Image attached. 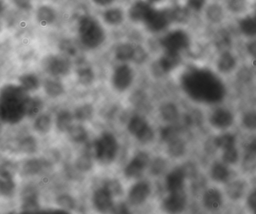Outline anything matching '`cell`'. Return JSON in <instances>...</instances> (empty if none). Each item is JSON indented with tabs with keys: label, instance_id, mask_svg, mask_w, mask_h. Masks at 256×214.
Returning <instances> with one entry per match:
<instances>
[{
	"label": "cell",
	"instance_id": "33",
	"mask_svg": "<svg viewBox=\"0 0 256 214\" xmlns=\"http://www.w3.org/2000/svg\"><path fill=\"white\" fill-rule=\"evenodd\" d=\"M78 77L80 84L89 85L94 79V73L90 66L82 64L77 70Z\"/></svg>",
	"mask_w": 256,
	"mask_h": 214
},
{
	"label": "cell",
	"instance_id": "20",
	"mask_svg": "<svg viewBox=\"0 0 256 214\" xmlns=\"http://www.w3.org/2000/svg\"><path fill=\"white\" fill-rule=\"evenodd\" d=\"M113 196L106 187L98 189L94 193L92 198L96 208L100 211H107L110 210L114 205Z\"/></svg>",
	"mask_w": 256,
	"mask_h": 214
},
{
	"label": "cell",
	"instance_id": "52",
	"mask_svg": "<svg viewBox=\"0 0 256 214\" xmlns=\"http://www.w3.org/2000/svg\"><path fill=\"white\" fill-rule=\"evenodd\" d=\"M146 53L144 49L140 46H136L134 58L132 61L136 63H142L146 60Z\"/></svg>",
	"mask_w": 256,
	"mask_h": 214
},
{
	"label": "cell",
	"instance_id": "1",
	"mask_svg": "<svg viewBox=\"0 0 256 214\" xmlns=\"http://www.w3.org/2000/svg\"><path fill=\"white\" fill-rule=\"evenodd\" d=\"M180 85L192 100L199 103H218L226 94L224 82L216 73L206 67L187 68L181 75Z\"/></svg>",
	"mask_w": 256,
	"mask_h": 214
},
{
	"label": "cell",
	"instance_id": "11",
	"mask_svg": "<svg viewBox=\"0 0 256 214\" xmlns=\"http://www.w3.org/2000/svg\"><path fill=\"white\" fill-rule=\"evenodd\" d=\"M149 162V155L143 151L138 153L126 167V176L128 178H139L143 174Z\"/></svg>",
	"mask_w": 256,
	"mask_h": 214
},
{
	"label": "cell",
	"instance_id": "38",
	"mask_svg": "<svg viewBox=\"0 0 256 214\" xmlns=\"http://www.w3.org/2000/svg\"><path fill=\"white\" fill-rule=\"evenodd\" d=\"M43 107V103L38 97H30L26 105V115L34 116L40 112Z\"/></svg>",
	"mask_w": 256,
	"mask_h": 214
},
{
	"label": "cell",
	"instance_id": "30",
	"mask_svg": "<svg viewBox=\"0 0 256 214\" xmlns=\"http://www.w3.org/2000/svg\"><path fill=\"white\" fill-rule=\"evenodd\" d=\"M215 146L224 151L234 148L236 145V138L232 133H224L217 136L214 140Z\"/></svg>",
	"mask_w": 256,
	"mask_h": 214
},
{
	"label": "cell",
	"instance_id": "35",
	"mask_svg": "<svg viewBox=\"0 0 256 214\" xmlns=\"http://www.w3.org/2000/svg\"><path fill=\"white\" fill-rule=\"evenodd\" d=\"M168 152L169 155L175 158L182 157L186 151V145L182 139H178L168 143Z\"/></svg>",
	"mask_w": 256,
	"mask_h": 214
},
{
	"label": "cell",
	"instance_id": "5",
	"mask_svg": "<svg viewBox=\"0 0 256 214\" xmlns=\"http://www.w3.org/2000/svg\"><path fill=\"white\" fill-rule=\"evenodd\" d=\"M173 22L172 9L154 7L143 23L150 32L160 33L167 30Z\"/></svg>",
	"mask_w": 256,
	"mask_h": 214
},
{
	"label": "cell",
	"instance_id": "43",
	"mask_svg": "<svg viewBox=\"0 0 256 214\" xmlns=\"http://www.w3.org/2000/svg\"><path fill=\"white\" fill-rule=\"evenodd\" d=\"M242 125L250 130H256V111L250 110L244 114L242 118Z\"/></svg>",
	"mask_w": 256,
	"mask_h": 214
},
{
	"label": "cell",
	"instance_id": "31",
	"mask_svg": "<svg viewBox=\"0 0 256 214\" xmlns=\"http://www.w3.org/2000/svg\"><path fill=\"white\" fill-rule=\"evenodd\" d=\"M44 88L46 94L52 97L60 96L64 92V85L55 79H47L44 82Z\"/></svg>",
	"mask_w": 256,
	"mask_h": 214
},
{
	"label": "cell",
	"instance_id": "28",
	"mask_svg": "<svg viewBox=\"0 0 256 214\" xmlns=\"http://www.w3.org/2000/svg\"><path fill=\"white\" fill-rule=\"evenodd\" d=\"M245 184L241 181H235L230 183L226 188V193L230 199L238 200L241 199L245 193Z\"/></svg>",
	"mask_w": 256,
	"mask_h": 214
},
{
	"label": "cell",
	"instance_id": "37",
	"mask_svg": "<svg viewBox=\"0 0 256 214\" xmlns=\"http://www.w3.org/2000/svg\"><path fill=\"white\" fill-rule=\"evenodd\" d=\"M210 0H184V5L191 13H203Z\"/></svg>",
	"mask_w": 256,
	"mask_h": 214
},
{
	"label": "cell",
	"instance_id": "32",
	"mask_svg": "<svg viewBox=\"0 0 256 214\" xmlns=\"http://www.w3.org/2000/svg\"><path fill=\"white\" fill-rule=\"evenodd\" d=\"M160 114L164 121L168 122H173V121L178 120L179 117V111L178 107L174 103H168L162 105L160 108Z\"/></svg>",
	"mask_w": 256,
	"mask_h": 214
},
{
	"label": "cell",
	"instance_id": "15",
	"mask_svg": "<svg viewBox=\"0 0 256 214\" xmlns=\"http://www.w3.org/2000/svg\"><path fill=\"white\" fill-rule=\"evenodd\" d=\"M210 123L212 127L220 130L228 128L234 122V115L230 110L218 108L211 113Z\"/></svg>",
	"mask_w": 256,
	"mask_h": 214
},
{
	"label": "cell",
	"instance_id": "3",
	"mask_svg": "<svg viewBox=\"0 0 256 214\" xmlns=\"http://www.w3.org/2000/svg\"><path fill=\"white\" fill-rule=\"evenodd\" d=\"M79 39L85 47L95 49L103 44L106 32L101 22L90 15L82 16L78 26Z\"/></svg>",
	"mask_w": 256,
	"mask_h": 214
},
{
	"label": "cell",
	"instance_id": "17",
	"mask_svg": "<svg viewBox=\"0 0 256 214\" xmlns=\"http://www.w3.org/2000/svg\"><path fill=\"white\" fill-rule=\"evenodd\" d=\"M150 187L144 181H140L134 184L128 193L130 203L134 205L143 204L150 194Z\"/></svg>",
	"mask_w": 256,
	"mask_h": 214
},
{
	"label": "cell",
	"instance_id": "27",
	"mask_svg": "<svg viewBox=\"0 0 256 214\" xmlns=\"http://www.w3.org/2000/svg\"><path fill=\"white\" fill-rule=\"evenodd\" d=\"M136 47L130 43H122L116 47L115 55L116 59L120 61H127L134 58Z\"/></svg>",
	"mask_w": 256,
	"mask_h": 214
},
{
	"label": "cell",
	"instance_id": "2",
	"mask_svg": "<svg viewBox=\"0 0 256 214\" xmlns=\"http://www.w3.org/2000/svg\"><path fill=\"white\" fill-rule=\"evenodd\" d=\"M28 91L22 85H6L0 96V115L2 121L16 124L26 115V105L30 99Z\"/></svg>",
	"mask_w": 256,
	"mask_h": 214
},
{
	"label": "cell",
	"instance_id": "56",
	"mask_svg": "<svg viewBox=\"0 0 256 214\" xmlns=\"http://www.w3.org/2000/svg\"><path fill=\"white\" fill-rule=\"evenodd\" d=\"M116 0H92V2L98 7H108L113 4Z\"/></svg>",
	"mask_w": 256,
	"mask_h": 214
},
{
	"label": "cell",
	"instance_id": "29",
	"mask_svg": "<svg viewBox=\"0 0 256 214\" xmlns=\"http://www.w3.org/2000/svg\"><path fill=\"white\" fill-rule=\"evenodd\" d=\"M20 85L26 91H36L40 88V82L38 78L32 73H26L19 77Z\"/></svg>",
	"mask_w": 256,
	"mask_h": 214
},
{
	"label": "cell",
	"instance_id": "26",
	"mask_svg": "<svg viewBox=\"0 0 256 214\" xmlns=\"http://www.w3.org/2000/svg\"><path fill=\"white\" fill-rule=\"evenodd\" d=\"M230 175L228 168L224 163H216L211 167V178L216 182H226L228 180Z\"/></svg>",
	"mask_w": 256,
	"mask_h": 214
},
{
	"label": "cell",
	"instance_id": "42",
	"mask_svg": "<svg viewBox=\"0 0 256 214\" xmlns=\"http://www.w3.org/2000/svg\"><path fill=\"white\" fill-rule=\"evenodd\" d=\"M20 148L24 153L34 154L37 150V142L32 136H28L20 142Z\"/></svg>",
	"mask_w": 256,
	"mask_h": 214
},
{
	"label": "cell",
	"instance_id": "6",
	"mask_svg": "<svg viewBox=\"0 0 256 214\" xmlns=\"http://www.w3.org/2000/svg\"><path fill=\"white\" fill-rule=\"evenodd\" d=\"M96 157L100 163L109 164L114 160L118 152V143L110 133H104L95 142Z\"/></svg>",
	"mask_w": 256,
	"mask_h": 214
},
{
	"label": "cell",
	"instance_id": "58",
	"mask_svg": "<svg viewBox=\"0 0 256 214\" xmlns=\"http://www.w3.org/2000/svg\"><path fill=\"white\" fill-rule=\"evenodd\" d=\"M146 1H149V2H150L152 4H157V3L161 2V1H162L163 0H146Z\"/></svg>",
	"mask_w": 256,
	"mask_h": 214
},
{
	"label": "cell",
	"instance_id": "57",
	"mask_svg": "<svg viewBox=\"0 0 256 214\" xmlns=\"http://www.w3.org/2000/svg\"><path fill=\"white\" fill-rule=\"evenodd\" d=\"M247 149L248 152L256 154V137L254 138L247 145Z\"/></svg>",
	"mask_w": 256,
	"mask_h": 214
},
{
	"label": "cell",
	"instance_id": "10",
	"mask_svg": "<svg viewBox=\"0 0 256 214\" xmlns=\"http://www.w3.org/2000/svg\"><path fill=\"white\" fill-rule=\"evenodd\" d=\"M133 70L127 64H122L116 67L112 75V84L115 89L124 91L130 88L133 82Z\"/></svg>",
	"mask_w": 256,
	"mask_h": 214
},
{
	"label": "cell",
	"instance_id": "36",
	"mask_svg": "<svg viewBox=\"0 0 256 214\" xmlns=\"http://www.w3.org/2000/svg\"><path fill=\"white\" fill-rule=\"evenodd\" d=\"M68 132L70 138L78 143H82L88 139V132L82 126H72Z\"/></svg>",
	"mask_w": 256,
	"mask_h": 214
},
{
	"label": "cell",
	"instance_id": "47",
	"mask_svg": "<svg viewBox=\"0 0 256 214\" xmlns=\"http://www.w3.org/2000/svg\"><path fill=\"white\" fill-rule=\"evenodd\" d=\"M76 166H77L78 169L82 172H88L92 169V160L90 156H80L76 162Z\"/></svg>",
	"mask_w": 256,
	"mask_h": 214
},
{
	"label": "cell",
	"instance_id": "18",
	"mask_svg": "<svg viewBox=\"0 0 256 214\" xmlns=\"http://www.w3.org/2000/svg\"><path fill=\"white\" fill-rule=\"evenodd\" d=\"M22 212L24 214H35L40 211L38 194L32 187H28L22 193Z\"/></svg>",
	"mask_w": 256,
	"mask_h": 214
},
{
	"label": "cell",
	"instance_id": "53",
	"mask_svg": "<svg viewBox=\"0 0 256 214\" xmlns=\"http://www.w3.org/2000/svg\"><path fill=\"white\" fill-rule=\"evenodd\" d=\"M14 4L22 10H28L32 7L31 0H13Z\"/></svg>",
	"mask_w": 256,
	"mask_h": 214
},
{
	"label": "cell",
	"instance_id": "12",
	"mask_svg": "<svg viewBox=\"0 0 256 214\" xmlns=\"http://www.w3.org/2000/svg\"><path fill=\"white\" fill-rule=\"evenodd\" d=\"M227 12L224 4L210 1L204 10L203 13L206 22L212 25H220L226 19Z\"/></svg>",
	"mask_w": 256,
	"mask_h": 214
},
{
	"label": "cell",
	"instance_id": "50",
	"mask_svg": "<svg viewBox=\"0 0 256 214\" xmlns=\"http://www.w3.org/2000/svg\"><path fill=\"white\" fill-rule=\"evenodd\" d=\"M113 196H119L122 194V186L118 181H109L104 186Z\"/></svg>",
	"mask_w": 256,
	"mask_h": 214
},
{
	"label": "cell",
	"instance_id": "45",
	"mask_svg": "<svg viewBox=\"0 0 256 214\" xmlns=\"http://www.w3.org/2000/svg\"><path fill=\"white\" fill-rule=\"evenodd\" d=\"M238 158H239V154L235 147L223 151L222 160L224 163L235 164L238 161Z\"/></svg>",
	"mask_w": 256,
	"mask_h": 214
},
{
	"label": "cell",
	"instance_id": "19",
	"mask_svg": "<svg viewBox=\"0 0 256 214\" xmlns=\"http://www.w3.org/2000/svg\"><path fill=\"white\" fill-rule=\"evenodd\" d=\"M186 174L184 167H178L172 170L166 177V188L169 193L184 190V181Z\"/></svg>",
	"mask_w": 256,
	"mask_h": 214
},
{
	"label": "cell",
	"instance_id": "22",
	"mask_svg": "<svg viewBox=\"0 0 256 214\" xmlns=\"http://www.w3.org/2000/svg\"><path fill=\"white\" fill-rule=\"evenodd\" d=\"M203 205L210 211H216L222 205V196L220 190L216 188H210L204 193Z\"/></svg>",
	"mask_w": 256,
	"mask_h": 214
},
{
	"label": "cell",
	"instance_id": "21",
	"mask_svg": "<svg viewBox=\"0 0 256 214\" xmlns=\"http://www.w3.org/2000/svg\"><path fill=\"white\" fill-rule=\"evenodd\" d=\"M236 66V58L232 52L223 51L216 60V67L222 73H229L234 70Z\"/></svg>",
	"mask_w": 256,
	"mask_h": 214
},
{
	"label": "cell",
	"instance_id": "48",
	"mask_svg": "<svg viewBox=\"0 0 256 214\" xmlns=\"http://www.w3.org/2000/svg\"><path fill=\"white\" fill-rule=\"evenodd\" d=\"M242 168L248 172L254 170L256 168V154L248 152L244 157V161H242Z\"/></svg>",
	"mask_w": 256,
	"mask_h": 214
},
{
	"label": "cell",
	"instance_id": "24",
	"mask_svg": "<svg viewBox=\"0 0 256 214\" xmlns=\"http://www.w3.org/2000/svg\"><path fill=\"white\" fill-rule=\"evenodd\" d=\"M102 19L108 25L118 26L125 20V13L120 7H108L103 12Z\"/></svg>",
	"mask_w": 256,
	"mask_h": 214
},
{
	"label": "cell",
	"instance_id": "25",
	"mask_svg": "<svg viewBox=\"0 0 256 214\" xmlns=\"http://www.w3.org/2000/svg\"><path fill=\"white\" fill-rule=\"evenodd\" d=\"M16 184L12 179L11 172L6 168L1 170L0 176V193L2 196H10L14 193Z\"/></svg>",
	"mask_w": 256,
	"mask_h": 214
},
{
	"label": "cell",
	"instance_id": "34",
	"mask_svg": "<svg viewBox=\"0 0 256 214\" xmlns=\"http://www.w3.org/2000/svg\"><path fill=\"white\" fill-rule=\"evenodd\" d=\"M56 127L60 131H68L72 127V116L68 111H62L56 117Z\"/></svg>",
	"mask_w": 256,
	"mask_h": 214
},
{
	"label": "cell",
	"instance_id": "14",
	"mask_svg": "<svg viewBox=\"0 0 256 214\" xmlns=\"http://www.w3.org/2000/svg\"><path fill=\"white\" fill-rule=\"evenodd\" d=\"M186 205V195L184 190L170 192L163 202V208L168 212H180Z\"/></svg>",
	"mask_w": 256,
	"mask_h": 214
},
{
	"label": "cell",
	"instance_id": "23",
	"mask_svg": "<svg viewBox=\"0 0 256 214\" xmlns=\"http://www.w3.org/2000/svg\"><path fill=\"white\" fill-rule=\"evenodd\" d=\"M36 16L37 22L40 25L48 26L54 23L58 15H56V10L53 7L47 4H44L37 9Z\"/></svg>",
	"mask_w": 256,
	"mask_h": 214
},
{
	"label": "cell",
	"instance_id": "54",
	"mask_svg": "<svg viewBox=\"0 0 256 214\" xmlns=\"http://www.w3.org/2000/svg\"><path fill=\"white\" fill-rule=\"evenodd\" d=\"M246 50L252 57L256 58V37L250 38V41L246 44Z\"/></svg>",
	"mask_w": 256,
	"mask_h": 214
},
{
	"label": "cell",
	"instance_id": "16",
	"mask_svg": "<svg viewBox=\"0 0 256 214\" xmlns=\"http://www.w3.org/2000/svg\"><path fill=\"white\" fill-rule=\"evenodd\" d=\"M182 61L181 54L166 52L160 57L157 67L162 73H168L179 67Z\"/></svg>",
	"mask_w": 256,
	"mask_h": 214
},
{
	"label": "cell",
	"instance_id": "40",
	"mask_svg": "<svg viewBox=\"0 0 256 214\" xmlns=\"http://www.w3.org/2000/svg\"><path fill=\"white\" fill-rule=\"evenodd\" d=\"M43 168L42 162L40 161V160H28L24 166V171L25 173L30 175H36L41 172Z\"/></svg>",
	"mask_w": 256,
	"mask_h": 214
},
{
	"label": "cell",
	"instance_id": "4",
	"mask_svg": "<svg viewBox=\"0 0 256 214\" xmlns=\"http://www.w3.org/2000/svg\"><path fill=\"white\" fill-rule=\"evenodd\" d=\"M191 35L184 27L168 30L160 39V44L166 52L182 53L190 47Z\"/></svg>",
	"mask_w": 256,
	"mask_h": 214
},
{
	"label": "cell",
	"instance_id": "51",
	"mask_svg": "<svg viewBox=\"0 0 256 214\" xmlns=\"http://www.w3.org/2000/svg\"><path fill=\"white\" fill-rule=\"evenodd\" d=\"M166 168V162L163 159L158 158L152 163L151 171L154 175H158L162 173Z\"/></svg>",
	"mask_w": 256,
	"mask_h": 214
},
{
	"label": "cell",
	"instance_id": "55",
	"mask_svg": "<svg viewBox=\"0 0 256 214\" xmlns=\"http://www.w3.org/2000/svg\"><path fill=\"white\" fill-rule=\"evenodd\" d=\"M247 205L252 211L256 213V190L250 193L247 199Z\"/></svg>",
	"mask_w": 256,
	"mask_h": 214
},
{
	"label": "cell",
	"instance_id": "46",
	"mask_svg": "<svg viewBox=\"0 0 256 214\" xmlns=\"http://www.w3.org/2000/svg\"><path fill=\"white\" fill-rule=\"evenodd\" d=\"M56 202L59 206L65 209L66 211L74 209L76 207V202H74V199L68 195H62V196H59L56 199Z\"/></svg>",
	"mask_w": 256,
	"mask_h": 214
},
{
	"label": "cell",
	"instance_id": "7",
	"mask_svg": "<svg viewBox=\"0 0 256 214\" xmlns=\"http://www.w3.org/2000/svg\"><path fill=\"white\" fill-rule=\"evenodd\" d=\"M43 67L55 77L66 76L71 70V61L65 55H50L43 60Z\"/></svg>",
	"mask_w": 256,
	"mask_h": 214
},
{
	"label": "cell",
	"instance_id": "13",
	"mask_svg": "<svg viewBox=\"0 0 256 214\" xmlns=\"http://www.w3.org/2000/svg\"><path fill=\"white\" fill-rule=\"evenodd\" d=\"M152 7V4L146 0H138L130 5L128 18L134 22H144Z\"/></svg>",
	"mask_w": 256,
	"mask_h": 214
},
{
	"label": "cell",
	"instance_id": "49",
	"mask_svg": "<svg viewBox=\"0 0 256 214\" xmlns=\"http://www.w3.org/2000/svg\"><path fill=\"white\" fill-rule=\"evenodd\" d=\"M61 49L64 52V55L66 56L67 58H70V57H74L78 54V49L72 42L64 41L61 44Z\"/></svg>",
	"mask_w": 256,
	"mask_h": 214
},
{
	"label": "cell",
	"instance_id": "39",
	"mask_svg": "<svg viewBox=\"0 0 256 214\" xmlns=\"http://www.w3.org/2000/svg\"><path fill=\"white\" fill-rule=\"evenodd\" d=\"M180 130L174 126H168L162 129L161 138L163 141L169 143L179 138Z\"/></svg>",
	"mask_w": 256,
	"mask_h": 214
},
{
	"label": "cell",
	"instance_id": "44",
	"mask_svg": "<svg viewBox=\"0 0 256 214\" xmlns=\"http://www.w3.org/2000/svg\"><path fill=\"white\" fill-rule=\"evenodd\" d=\"M92 112L94 109L91 105H84L76 109V117L79 121H86L92 118Z\"/></svg>",
	"mask_w": 256,
	"mask_h": 214
},
{
	"label": "cell",
	"instance_id": "9",
	"mask_svg": "<svg viewBox=\"0 0 256 214\" xmlns=\"http://www.w3.org/2000/svg\"><path fill=\"white\" fill-rule=\"evenodd\" d=\"M238 31L248 38L256 37V3L236 19Z\"/></svg>",
	"mask_w": 256,
	"mask_h": 214
},
{
	"label": "cell",
	"instance_id": "41",
	"mask_svg": "<svg viewBox=\"0 0 256 214\" xmlns=\"http://www.w3.org/2000/svg\"><path fill=\"white\" fill-rule=\"evenodd\" d=\"M52 126L50 117L46 115H40L35 122V129L42 133H47Z\"/></svg>",
	"mask_w": 256,
	"mask_h": 214
},
{
	"label": "cell",
	"instance_id": "8",
	"mask_svg": "<svg viewBox=\"0 0 256 214\" xmlns=\"http://www.w3.org/2000/svg\"><path fill=\"white\" fill-rule=\"evenodd\" d=\"M128 131L142 143H148L154 139V130L142 117L137 115L132 117L128 123Z\"/></svg>",
	"mask_w": 256,
	"mask_h": 214
}]
</instances>
